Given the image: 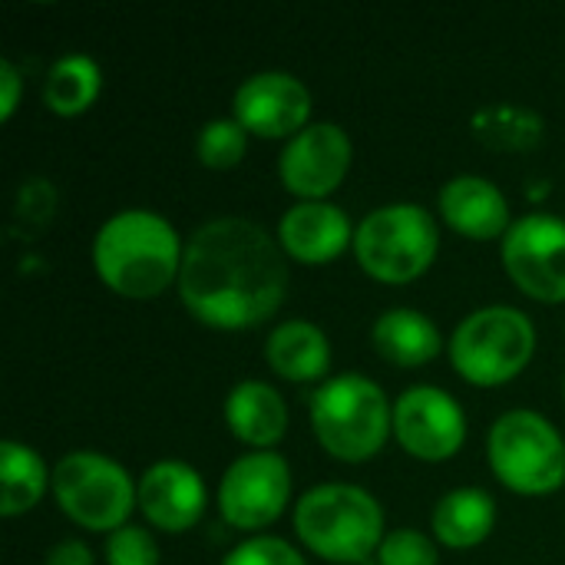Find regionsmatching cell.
I'll return each mask as SVG.
<instances>
[{
    "instance_id": "4dcf8cb0",
    "label": "cell",
    "mask_w": 565,
    "mask_h": 565,
    "mask_svg": "<svg viewBox=\"0 0 565 565\" xmlns=\"http://www.w3.org/2000/svg\"><path fill=\"white\" fill-rule=\"evenodd\" d=\"M546 195H550V182H546V179H540V182H530V185H526V199H530V202H536V205H540Z\"/></svg>"
},
{
    "instance_id": "d6986e66",
    "label": "cell",
    "mask_w": 565,
    "mask_h": 565,
    "mask_svg": "<svg viewBox=\"0 0 565 565\" xmlns=\"http://www.w3.org/2000/svg\"><path fill=\"white\" fill-rule=\"evenodd\" d=\"M500 520V507L490 490L483 487H457L444 493L430 513L434 540L454 553H467L483 546Z\"/></svg>"
},
{
    "instance_id": "8992f818",
    "label": "cell",
    "mask_w": 565,
    "mask_h": 565,
    "mask_svg": "<svg viewBox=\"0 0 565 565\" xmlns=\"http://www.w3.org/2000/svg\"><path fill=\"white\" fill-rule=\"evenodd\" d=\"M354 262L377 285H414L440 255V225L417 202H387L354 232Z\"/></svg>"
},
{
    "instance_id": "484cf974",
    "label": "cell",
    "mask_w": 565,
    "mask_h": 565,
    "mask_svg": "<svg viewBox=\"0 0 565 565\" xmlns=\"http://www.w3.org/2000/svg\"><path fill=\"white\" fill-rule=\"evenodd\" d=\"M374 559L377 565H440V550L437 540H430L427 533L414 526H401L384 536Z\"/></svg>"
},
{
    "instance_id": "1f68e13d",
    "label": "cell",
    "mask_w": 565,
    "mask_h": 565,
    "mask_svg": "<svg viewBox=\"0 0 565 565\" xmlns=\"http://www.w3.org/2000/svg\"><path fill=\"white\" fill-rule=\"evenodd\" d=\"M563 397H565V377H563Z\"/></svg>"
},
{
    "instance_id": "f546056e",
    "label": "cell",
    "mask_w": 565,
    "mask_h": 565,
    "mask_svg": "<svg viewBox=\"0 0 565 565\" xmlns=\"http://www.w3.org/2000/svg\"><path fill=\"white\" fill-rule=\"evenodd\" d=\"M43 565H96V556L83 540H60L46 550Z\"/></svg>"
},
{
    "instance_id": "2e32d148",
    "label": "cell",
    "mask_w": 565,
    "mask_h": 565,
    "mask_svg": "<svg viewBox=\"0 0 565 565\" xmlns=\"http://www.w3.org/2000/svg\"><path fill=\"white\" fill-rule=\"evenodd\" d=\"M437 212L450 232L470 242H497V238L503 242L510 225L516 222L510 215V202L503 189L473 172L454 175L440 185Z\"/></svg>"
},
{
    "instance_id": "83f0119b",
    "label": "cell",
    "mask_w": 565,
    "mask_h": 565,
    "mask_svg": "<svg viewBox=\"0 0 565 565\" xmlns=\"http://www.w3.org/2000/svg\"><path fill=\"white\" fill-rule=\"evenodd\" d=\"M222 565H308V559L288 540L262 533V536H248L235 550H228Z\"/></svg>"
},
{
    "instance_id": "ba28073f",
    "label": "cell",
    "mask_w": 565,
    "mask_h": 565,
    "mask_svg": "<svg viewBox=\"0 0 565 565\" xmlns=\"http://www.w3.org/2000/svg\"><path fill=\"white\" fill-rule=\"evenodd\" d=\"M53 500L60 513L86 533H116L139 510L129 470L99 450H70L53 467Z\"/></svg>"
},
{
    "instance_id": "5b68a950",
    "label": "cell",
    "mask_w": 565,
    "mask_h": 565,
    "mask_svg": "<svg viewBox=\"0 0 565 565\" xmlns=\"http://www.w3.org/2000/svg\"><path fill=\"white\" fill-rule=\"evenodd\" d=\"M536 324L513 305H487L470 311L450 334L447 354L460 381L470 387H507L536 358Z\"/></svg>"
},
{
    "instance_id": "cb8c5ba5",
    "label": "cell",
    "mask_w": 565,
    "mask_h": 565,
    "mask_svg": "<svg viewBox=\"0 0 565 565\" xmlns=\"http://www.w3.org/2000/svg\"><path fill=\"white\" fill-rule=\"evenodd\" d=\"M245 152H248V132L232 116L209 119L195 136V159L202 169L228 172V169L242 166Z\"/></svg>"
},
{
    "instance_id": "e0dca14e",
    "label": "cell",
    "mask_w": 565,
    "mask_h": 565,
    "mask_svg": "<svg viewBox=\"0 0 565 565\" xmlns=\"http://www.w3.org/2000/svg\"><path fill=\"white\" fill-rule=\"evenodd\" d=\"M331 358L328 334L305 318H285L265 338V364L288 384H324Z\"/></svg>"
},
{
    "instance_id": "9c48e42d",
    "label": "cell",
    "mask_w": 565,
    "mask_h": 565,
    "mask_svg": "<svg viewBox=\"0 0 565 565\" xmlns=\"http://www.w3.org/2000/svg\"><path fill=\"white\" fill-rule=\"evenodd\" d=\"M291 493V463L278 450H248L225 467L215 490V507L225 526L262 536L288 513Z\"/></svg>"
},
{
    "instance_id": "52a82bcc",
    "label": "cell",
    "mask_w": 565,
    "mask_h": 565,
    "mask_svg": "<svg viewBox=\"0 0 565 565\" xmlns=\"http://www.w3.org/2000/svg\"><path fill=\"white\" fill-rule=\"evenodd\" d=\"M487 463L516 497H553L565 487V437L540 411H507L487 434Z\"/></svg>"
},
{
    "instance_id": "f1b7e54d",
    "label": "cell",
    "mask_w": 565,
    "mask_h": 565,
    "mask_svg": "<svg viewBox=\"0 0 565 565\" xmlns=\"http://www.w3.org/2000/svg\"><path fill=\"white\" fill-rule=\"evenodd\" d=\"M23 93V76L13 60H0V122H10Z\"/></svg>"
},
{
    "instance_id": "7c38bea8",
    "label": "cell",
    "mask_w": 565,
    "mask_h": 565,
    "mask_svg": "<svg viewBox=\"0 0 565 565\" xmlns=\"http://www.w3.org/2000/svg\"><path fill=\"white\" fill-rule=\"evenodd\" d=\"M354 162V142L338 122H311L281 146L278 182L298 202H328L348 179Z\"/></svg>"
},
{
    "instance_id": "5bb4252c",
    "label": "cell",
    "mask_w": 565,
    "mask_h": 565,
    "mask_svg": "<svg viewBox=\"0 0 565 565\" xmlns=\"http://www.w3.org/2000/svg\"><path fill=\"white\" fill-rule=\"evenodd\" d=\"M136 493L146 526L166 536H182L195 530L209 510V487L202 473L185 460L149 463L136 480Z\"/></svg>"
},
{
    "instance_id": "4316f807",
    "label": "cell",
    "mask_w": 565,
    "mask_h": 565,
    "mask_svg": "<svg viewBox=\"0 0 565 565\" xmlns=\"http://www.w3.org/2000/svg\"><path fill=\"white\" fill-rule=\"evenodd\" d=\"M56 215V189L50 179H23L17 189V202H13V218L17 225H23L26 232H40L53 222Z\"/></svg>"
},
{
    "instance_id": "7a4b0ae2",
    "label": "cell",
    "mask_w": 565,
    "mask_h": 565,
    "mask_svg": "<svg viewBox=\"0 0 565 565\" xmlns=\"http://www.w3.org/2000/svg\"><path fill=\"white\" fill-rule=\"evenodd\" d=\"M185 242L175 225L152 209L109 215L89 248L96 278L126 301H152L179 285Z\"/></svg>"
},
{
    "instance_id": "7402d4cb",
    "label": "cell",
    "mask_w": 565,
    "mask_h": 565,
    "mask_svg": "<svg viewBox=\"0 0 565 565\" xmlns=\"http://www.w3.org/2000/svg\"><path fill=\"white\" fill-rule=\"evenodd\" d=\"M103 93V66L89 53H63L43 79V106L60 119H76L93 109Z\"/></svg>"
},
{
    "instance_id": "ffe728a7",
    "label": "cell",
    "mask_w": 565,
    "mask_h": 565,
    "mask_svg": "<svg viewBox=\"0 0 565 565\" xmlns=\"http://www.w3.org/2000/svg\"><path fill=\"white\" fill-rule=\"evenodd\" d=\"M371 344L387 364L407 371L437 361L447 348L434 318L417 308H387L384 315H377V321L371 324Z\"/></svg>"
},
{
    "instance_id": "30bf717a",
    "label": "cell",
    "mask_w": 565,
    "mask_h": 565,
    "mask_svg": "<svg viewBox=\"0 0 565 565\" xmlns=\"http://www.w3.org/2000/svg\"><path fill=\"white\" fill-rule=\"evenodd\" d=\"M500 262L520 295L540 305H565V218L526 212L500 242Z\"/></svg>"
},
{
    "instance_id": "3957f363",
    "label": "cell",
    "mask_w": 565,
    "mask_h": 565,
    "mask_svg": "<svg viewBox=\"0 0 565 565\" xmlns=\"http://www.w3.org/2000/svg\"><path fill=\"white\" fill-rule=\"evenodd\" d=\"M308 420L318 447L331 460L361 467L391 444L394 401L377 381L344 371L318 384L308 397Z\"/></svg>"
},
{
    "instance_id": "603a6c76",
    "label": "cell",
    "mask_w": 565,
    "mask_h": 565,
    "mask_svg": "<svg viewBox=\"0 0 565 565\" xmlns=\"http://www.w3.org/2000/svg\"><path fill=\"white\" fill-rule=\"evenodd\" d=\"M477 142L493 152H530L546 136V119L523 103H490L470 116Z\"/></svg>"
},
{
    "instance_id": "9a60e30c",
    "label": "cell",
    "mask_w": 565,
    "mask_h": 565,
    "mask_svg": "<svg viewBox=\"0 0 565 565\" xmlns=\"http://www.w3.org/2000/svg\"><path fill=\"white\" fill-rule=\"evenodd\" d=\"M358 225L334 202H295L275 228V238L288 262L324 268L354 248Z\"/></svg>"
},
{
    "instance_id": "ac0fdd59",
    "label": "cell",
    "mask_w": 565,
    "mask_h": 565,
    "mask_svg": "<svg viewBox=\"0 0 565 565\" xmlns=\"http://www.w3.org/2000/svg\"><path fill=\"white\" fill-rule=\"evenodd\" d=\"M228 434L248 450H275L288 434V404L265 381H238L222 407Z\"/></svg>"
},
{
    "instance_id": "4fadbf2b",
    "label": "cell",
    "mask_w": 565,
    "mask_h": 565,
    "mask_svg": "<svg viewBox=\"0 0 565 565\" xmlns=\"http://www.w3.org/2000/svg\"><path fill=\"white\" fill-rule=\"evenodd\" d=\"M311 89L285 70L252 73L232 96V119L255 139L288 142L311 126Z\"/></svg>"
},
{
    "instance_id": "8fae6325",
    "label": "cell",
    "mask_w": 565,
    "mask_h": 565,
    "mask_svg": "<svg viewBox=\"0 0 565 565\" xmlns=\"http://www.w3.org/2000/svg\"><path fill=\"white\" fill-rule=\"evenodd\" d=\"M394 440L420 463H447L467 444L460 401L437 384H414L394 401Z\"/></svg>"
},
{
    "instance_id": "6da1fadb",
    "label": "cell",
    "mask_w": 565,
    "mask_h": 565,
    "mask_svg": "<svg viewBox=\"0 0 565 565\" xmlns=\"http://www.w3.org/2000/svg\"><path fill=\"white\" fill-rule=\"evenodd\" d=\"M291 268L278 238L242 215L202 222L179 271L182 308L212 331H252L268 324L288 298Z\"/></svg>"
},
{
    "instance_id": "44dd1931",
    "label": "cell",
    "mask_w": 565,
    "mask_h": 565,
    "mask_svg": "<svg viewBox=\"0 0 565 565\" xmlns=\"http://www.w3.org/2000/svg\"><path fill=\"white\" fill-rule=\"evenodd\" d=\"M53 490V473L36 447L23 440L0 444V516L17 520L33 513Z\"/></svg>"
},
{
    "instance_id": "d4e9b609",
    "label": "cell",
    "mask_w": 565,
    "mask_h": 565,
    "mask_svg": "<svg viewBox=\"0 0 565 565\" xmlns=\"http://www.w3.org/2000/svg\"><path fill=\"white\" fill-rule=\"evenodd\" d=\"M103 556H106V565H162V550H159L156 533L139 523H129L109 533Z\"/></svg>"
},
{
    "instance_id": "277c9868",
    "label": "cell",
    "mask_w": 565,
    "mask_h": 565,
    "mask_svg": "<svg viewBox=\"0 0 565 565\" xmlns=\"http://www.w3.org/2000/svg\"><path fill=\"white\" fill-rule=\"evenodd\" d=\"M298 543L331 565H364L377 556L387 526L377 497L358 483H318L291 510Z\"/></svg>"
}]
</instances>
